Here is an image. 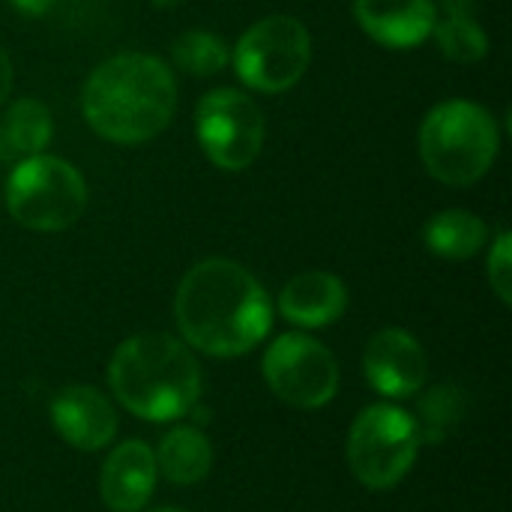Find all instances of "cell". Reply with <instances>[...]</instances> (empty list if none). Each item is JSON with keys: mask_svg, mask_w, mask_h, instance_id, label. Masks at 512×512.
I'll return each mask as SVG.
<instances>
[{"mask_svg": "<svg viewBox=\"0 0 512 512\" xmlns=\"http://www.w3.org/2000/svg\"><path fill=\"white\" fill-rule=\"evenodd\" d=\"M174 318L189 348L210 357H240L270 333L273 306L243 264L207 258L177 285Z\"/></svg>", "mask_w": 512, "mask_h": 512, "instance_id": "cell-1", "label": "cell"}, {"mask_svg": "<svg viewBox=\"0 0 512 512\" xmlns=\"http://www.w3.org/2000/svg\"><path fill=\"white\" fill-rule=\"evenodd\" d=\"M81 108L93 132L105 141L144 144L171 123L177 81L153 54H117L90 72Z\"/></svg>", "mask_w": 512, "mask_h": 512, "instance_id": "cell-2", "label": "cell"}, {"mask_svg": "<svg viewBox=\"0 0 512 512\" xmlns=\"http://www.w3.org/2000/svg\"><path fill=\"white\" fill-rule=\"evenodd\" d=\"M108 384L117 402L150 423L186 417L201 396L195 354L168 333H138L117 345L108 363Z\"/></svg>", "mask_w": 512, "mask_h": 512, "instance_id": "cell-3", "label": "cell"}, {"mask_svg": "<svg viewBox=\"0 0 512 512\" xmlns=\"http://www.w3.org/2000/svg\"><path fill=\"white\" fill-rule=\"evenodd\" d=\"M501 147L495 117L465 99L435 105L420 126L426 171L447 186H471L489 174Z\"/></svg>", "mask_w": 512, "mask_h": 512, "instance_id": "cell-4", "label": "cell"}, {"mask_svg": "<svg viewBox=\"0 0 512 512\" xmlns=\"http://www.w3.org/2000/svg\"><path fill=\"white\" fill-rule=\"evenodd\" d=\"M9 216L30 231H63L87 207V183L66 159L24 156L6 180Z\"/></svg>", "mask_w": 512, "mask_h": 512, "instance_id": "cell-5", "label": "cell"}, {"mask_svg": "<svg viewBox=\"0 0 512 512\" xmlns=\"http://www.w3.org/2000/svg\"><path fill=\"white\" fill-rule=\"evenodd\" d=\"M420 453L414 414L381 402L357 414L348 432V468L372 492L393 489Z\"/></svg>", "mask_w": 512, "mask_h": 512, "instance_id": "cell-6", "label": "cell"}, {"mask_svg": "<svg viewBox=\"0 0 512 512\" xmlns=\"http://www.w3.org/2000/svg\"><path fill=\"white\" fill-rule=\"evenodd\" d=\"M309 60V30L291 15L261 18L240 36L234 48V69L240 81L261 93H282L294 87L303 78Z\"/></svg>", "mask_w": 512, "mask_h": 512, "instance_id": "cell-7", "label": "cell"}, {"mask_svg": "<svg viewBox=\"0 0 512 512\" xmlns=\"http://www.w3.org/2000/svg\"><path fill=\"white\" fill-rule=\"evenodd\" d=\"M195 135L216 168L243 171L264 147V114L249 93L219 87L210 90L195 111Z\"/></svg>", "mask_w": 512, "mask_h": 512, "instance_id": "cell-8", "label": "cell"}, {"mask_svg": "<svg viewBox=\"0 0 512 512\" xmlns=\"http://www.w3.org/2000/svg\"><path fill=\"white\" fill-rule=\"evenodd\" d=\"M267 387L288 405L315 411L333 402L339 390V363L327 345L306 333L273 339L261 363Z\"/></svg>", "mask_w": 512, "mask_h": 512, "instance_id": "cell-9", "label": "cell"}, {"mask_svg": "<svg viewBox=\"0 0 512 512\" xmlns=\"http://www.w3.org/2000/svg\"><path fill=\"white\" fill-rule=\"evenodd\" d=\"M363 375L375 393L387 399H408L423 390L429 360L417 336L402 327H387L369 339L363 354Z\"/></svg>", "mask_w": 512, "mask_h": 512, "instance_id": "cell-10", "label": "cell"}, {"mask_svg": "<svg viewBox=\"0 0 512 512\" xmlns=\"http://www.w3.org/2000/svg\"><path fill=\"white\" fill-rule=\"evenodd\" d=\"M51 426L57 429V435L84 453H96L102 447H108L117 435V414L114 405L105 399L102 390L90 387V384H72L63 387L51 405Z\"/></svg>", "mask_w": 512, "mask_h": 512, "instance_id": "cell-11", "label": "cell"}, {"mask_svg": "<svg viewBox=\"0 0 512 512\" xmlns=\"http://www.w3.org/2000/svg\"><path fill=\"white\" fill-rule=\"evenodd\" d=\"M156 456L144 441L117 444L99 474V495L111 512H138L147 507L156 489Z\"/></svg>", "mask_w": 512, "mask_h": 512, "instance_id": "cell-12", "label": "cell"}, {"mask_svg": "<svg viewBox=\"0 0 512 512\" xmlns=\"http://www.w3.org/2000/svg\"><path fill=\"white\" fill-rule=\"evenodd\" d=\"M354 18L387 48H414L438 21L435 0H354Z\"/></svg>", "mask_w": 512, "mask_h": 512, "instance_id": "cell-13", "label": "cell"}, {"mask_svg": "<svg viewBox=\"0 0 512 512\" xmlns=\"http://www.w3.org/2000/svg\"><path fill=\"white\" fill-rule=\"evenodd\" d=\"M348 309V288L339 276L324 270H309L294 276L279 294V312L285 321L315 330L330 327Z\"/></svg>", "mask_w": 512, "mask_h": 512, "instance_id": "cell-14", "label": "cell"}, {"mask_svg": "<svg viewBox=\"0 0 512 512\" xmlns=\"http://www.w3.org/2000/svg\"><path fill=\"white\" fill-rule=\"evenodd\" d=\"M156 456V468L168 483L177 486H192L201 483L210 468H213V447L201 429L192 426H177L171 429L162 441Z\"/></svg>", "mask_w": 512, "mask_h": 512, "instance_id": "cell-15", "label": "cell"}, {"mask_svg": "<svg viewBox=\"0 0 512 512\" xmlns=\"http://www.w3.org/2000/svg\"><path fill=\"white\" fill-rule=\"evenodd\" d=\"M423 240L432 255L447 258V261H465V258H474L489 243V228L471 210L453 207V210L435 213L426 222Z\"/></svg>", "mask_w": 512, "mask_h": 512, "instance_id": "cell-16", "label": "cell"}, {"mask_svg": "<svg viewBox=\"0 0 512 512\" xmlns=\"http://www.w3.org/2000/svg\"><path fill=\"white\" fill-rule=\"evenodd\" d=\"M444 6H447V18L435 21V27H432L441 54L456 63L483 60L489 51V39H486L483 27L477 24L471 3L468 0H444Z\"/></svg>", "mask_w": 512, "mask_h": 512, "instance_id": "cell-17", "label": "cell"}, {"mask_svg": "<svg viewBox=\"0 0 512 512\" xmlns=\"http://www.w3.org/2000/svg\"><path fill=\"white\" fill-rule=\"evenodd\" d=\"M51 111L33 99V96H24L18 102L9 105L3 123H0V138L6 144L9 153H18V156H36L48 147L51 141Z\"/></svg>", "mask_w": 512, "mask_h": 512, "instance_id": "cell-18", "label": "cell"}, {"mask_svg": "<svg viewBox=\"0 0 512 512\" xmlns=\"http://www.w3.org/2000/svg\"><path fill=\"white\" fill-rule=\"evenodd\" d=\"M468 414V399L465 390H459L456 384H438L429 393H423V399L417 402V432H420V444H441Z\"/></svg>", "mask_w": 512, "mask_h": 512, "instance_id": "cell-19", "label": "cell"}, {"mask_svg": "<svg viewBox=\"0 0 512 512\" xmlns=\"http://www.w3.org/2000/svg\"><path fill=\"white\" fill-rule=\"evenodd\" d=\"M171 57L183 72L207 78V75H216V72H222L228 66V45L216 33L189 30V33L174 39Z\"/></svg>", "mask_w": 512, "mask_h": 512, "instance_id": "cell-20", "label": "cell"}, {"mask_svg": "<svg viewBox=\"0 0 512 512\" xmlns=\"http://www.w3.org/2000/svg\"><path fill=\"white\" fill-rule=\"evenodd\" d=\"M486 273H489V285L492 291L498 294V300L504 306L512 303V249H510V231H498L492 249H489V264H486Z\"/></svg>", "mask_w": 512, "mask_h": 512, "instance_id": "cell-21", "label": "cell"}, {"mask_svg": "<svg viewBox=\"0 0 512 512\" xmlns=\"http://www.w3.org/2000/svg\"><path fill=\"white\" fill-rule=\"evenodd\" d=\"M9 90H12V60H9L6 48L0 45V105L6 102Z\"/></svg>", "mask_w": 512, "mask_h": 512, "instance_id": "cell-22", "label": "cell"}, {"mask_svg": "<svg viewBox=\"0 0 512 512\" xmlns=\"http://www.w3.org/2000/svg\"><path fill=\"white\" fill-rule=\"evenodd\" d=\"M12 6L24 15H42L54 6V0H12Z\"/></svg>", "mask_w": 512, "mask_h": 512, "instance_id": "cell-23", "label": "cell"}, {"mask_svg": "<svg viewBox=\"0 0 512 512\" xmlns=\"http://www.w3.org/2000/svg\"><path fill=\"white\" fill-rule=\"evenodd\" d=\"M156 6H162V9H171V6H180V3H186V0H153Z\"/></svg>", "mask_w": 512, "mask_h": 512, "instance_id": "cell-24", "label": "cell"}, {"mask_svg": "<svg viewBox=\"0 0 512 512\" xmlns=\"http://www.w3.org/2000/svg\"><path fill=\"white\" fill-rule=\"evenodd\" d=\"M150 512H186V510H177V507H162V510H150Z\"/></svg>", "mask_w": 512, "mask_h": 512, "instance_id": "cell-25", "label": "cell"}]
</instances>
